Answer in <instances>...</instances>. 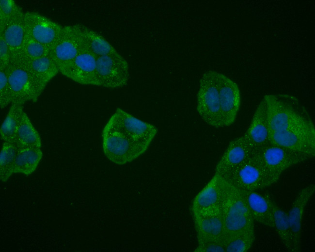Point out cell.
I'll use <instances>...</instances> for the list:
<instances>
[{"instance_id":"17","label":"cell","mask_w":315,"mask_h":252,"mask_svg":"<svg viewBox=\"0 0 315 252\" xmlns=\"http://www.w3.org/2000/svg\"><path fill=\"white\" fill-rule=\"evenodd\" d=\"M252 151L243 136L236 138L229 143L220 159L215 173L225 176L248 158Z\"/></svg>"},{"instance_id":"13","label":"cell","mask_w":315,"mask_h":252,"mask_svg":"<svg viewBox=\"0 0 315 252\" xmlns=\"http://www.w3.org/2000/svg\"><path fill=\"white\" fill-rule=\"evenodd\" d=\"M220 114L223 127L235 122L241 104V95L237 84L225 75L218 72Z\"/></svg>"},{"instance_id":"6","label":"cell","mask_w":315,"mask_h":252,"mask_svg":"<svg viewBox=\"0 0 315 252\" xmlns=\"http://www.w3.org/2000/svg\"><path fill=\"white\" fill-rule=\"evenodd\" d=\"M97 86L117 89L126 85L129 79V65L117 51L96 58Z\"/></svg>"},{"instance_id":"21","label":"cell","mask_w":315,"mask_h":252,"mask_svg":"<svg viewBox=\"0 0 315 252\" xmlns=\"http://www.w3.org/2000/svg\"><path fill=\"white\" fill-rule=\"evenodd\" d=\"M22 63L31 75L40 95L48 82L60 72L57 65L50 55Z\"/></svg>"},{"instance_id":"26","label":"cell","mask_w":315,"mask_h":252,"mask_svg":"<svg viewBox=\"0 0 315 252\" xmlns=\"http://www.w3.org/2000/svg\"><path fill=\"white\" fill-rule=\"evenodd\" d=\"M43 157L41 148L18 149L16 158L14 173L32 174L36 169Z\"/></svg>"},{"instance_id":"12","label":"cell","mask_w":315,"mask_h":252,"mask_svg":"<svg viewBox=\"0 0 315 252\" xmlns=\"http://www.w3.org/2000/svg\"><path fill=\"white\" fill-rule=\"evenodd\" d=\"M225 179L215 173L214 175L194 198L191 206L192 217L220 209Z\"/></svg>"},{"instance_id":"3","label":"cell","mask_w":315,"mask_h":252,"mask_svg":"<svg viewBox=\"0 0 315 252\" xmlns=\"http://www.w3.org/2000/svg\"><path fill=\"white\" fill-rule=\"evenodd\" d=\"M102 145L107 158L120 165L130 163L145 153L127 134L110 120L102 130Z\"/></svg>"},{"instance_id":"25","label":"cell","mask_w":315,"mask_h":252,"mask_svg":"<svg viewBox=\"0 0 315 252\" xmlns=\"http://www.w3.org/2000/svg\"><path fill=\"white\" fill-rule=\"evenodd\" d=\"M15 144L18 149L41 148L40 136L25 111L23 113L17 131Z\"/></svg>"},{"instance_id":"15","label":"cell","mask_w":315,"mask_h":252,"mask_svg":"<svg viewBox=\"0 0 315 252\" xmlns=\"http://www.w3.org/2000/svg\"><path fill=\"white\" fill-rule=\"evenodd\" d=\"M96 65V57L83 46L79 54L61 73L79 84L97 86Z\"/></svg>"},{"instance_id":"28","label":"cell","mask_w":315,"mask_h":252,"mask_svg":"<svg viewBox=\"0 0 315 252\" xmlns=\"http://www.w3.org/2000/svg\"><path fill=\"white\" fill-rule=\"evenodd\" d=\"M18 148L14 143L3 142L0 153V178L6 182L14 173Z\"/></svg>"},{"instance_id":"34","label":"cell","mask_w":315,"mask_h":252,"mask_svg":"<svg viewBox=\"0 0 315 252\" xmlns=\"http://www.w3.org/2000/svg\"><path fill=\"white\" fill-rule=\"evenodd\" d=\"M11 63V56L9 48L2 32H0V68H7Z\"/></svg>"},{"instance_id":"16","label":"cell","mask_w":315,"mask_h":252,"mask_svg":"<svg viewBox=\"0 0 315 252\" xmlns=\"http://www.w3.org/2000/svg\"><path fill=\"white\" fill-rule=\"evenodd\" d=\"M315 191V185L311 184L301 189L292 204L287 214L294 252L300 251L302 220L305 208Z\"/></svg>"},{"instance_id":"23","label":"cell","mask_w":315,"mask_h":252,"mask_svg":"<svg viewBox=\"0 0 315 252\" xmlns=\"http://www.w3.org/2000/svg\"><path fill=\"white\" fill-rule=\"evenodd\" d=\"M83 46L96 58L116 51V49L101 35L80 24H75Z\"/></svg>"},{"instance_id":"8","label":"cell","mask_w":315,"mask_h":252,"mask_svg":"<svg viewBox=\"0 0 315 252\" xmlns=\"http://www.w3.org/2000/svg\"><path fill=\"white\" fill-rule=\"evenodd\" d=\"M252 154L267 168L280 176L288 168L312 158L308 155L269 143Z\"/></svg>"},{"instance_id":"10","label":"cell","mask_w":315,"mask_h":252,"mask_svg":"<svg viewBox=\"0 0 315 252\" xmlns=\"http://www.w3.org/2000/svg\"><path fill=\"white\" fill-rule=\"evenodd\" d=\"M7 71L12 103L24 105L28 101L36 102L40 95L25 64L21 62L11 63Z\"/></svg>"},{"instance_id":"18","label":"cell","mask_w":315,"mask_h":252,"mask_svg":"<svg viewBox=\"0 0 315 252\" xmlns=\"http://www.w3.org/2000/svg\"><path fill=\"white\" fill-rule=\"evenodd\" d=\"M2 32L9 48L11 63L20 61L22 45L26 34L24 12L19 6L6 24Z\"/></svg>"},{"instance_id":"33","label":"cell","mask_w":315,"mask_h":252,"mask_svg":"<svg viewBox=\"0 0 315 252\" xmlns=\"http://www.w3.org/2000/svg\"><path fill=\"white\" fill-rule=\"evenodd\" d=\"M197 237V252H225L224 241L204 237Z\"/></svg>"},{"instance_id":"20","label":"cell","mask_w":315,"mask_h":252,"mask_svg":"<svg viewBox=\"0 0 315 252\" xmlns=\"http://www.w3.org/2000/svg\"><path fill=\"white\" fill-rule=\"evenodd\" d=\"M193 219L197 237L224 240L226 234L220 209Z\"/></svg>"},{"instance_id":"1","label":"cell","mask_w":315,"mask_h":252,"mask_svg":"<svg viewBox=\"0 0 315 252\" xmlns=\"http://www.w3.org/2000/svg\"><path fill=\"white\" fill-rule=\"evenodd\" d=\"M263 99L269 130L283 131L315 127L305 107L295 96L288 94H268Z\"/></svg>"},{"instance_id":"31","label":"cell","mask_w":315,"mask_h":252,"mask_svg":"<svg viewBox=\"0 0 315 252\" xmlns=\"http://www.w3.org/2000/svg\"><path fill=\"white\" fill-rule=\"evenodd\" d=\"M11 103L7 68H0V108L3 109Z\"/></svg>"},{"instance_id":"11","label":"cell","mask_w":315,"mask_h":252,"mask_svg":"<svg viewBox=\"0 0 315 252\" xmlns=\"http://www.w3.org/2000/svg\"><path fill=\"white\" fill-rule=\"evenodd\" d=\"M269 142L312 158L315 155V127L283 131L269 130Z\"/></svg>"},{"instance_id":"24","label":"cell","mask_w":315,"mask_h":252,"mask_svg":"<svg viewBox=\"0 0 315 252\" xmlns=\"http://www.w3.org/2000/svg\"><path fill=\"white\" fill-rule=\"evenodd\" d=\"M267 199L273 216L274 228L286 248L294 252L293 244L291 236L287 214L281 209L269 195H265Z\"/></svg>"},{"instance_id":"30","label":"cell","mask_w":315,"mask_h":252,"mask_svg":"<svg viewBox=\"0 0 315 252\" xmlns=\"http://www.w3.org/2000/svg\"><path fill=\"white\" fill-rule=\"evenodd\" d=\"M50 47L38 42L26 32L20 62L26 63L49 55Z\"/></svg>"},{"instance_id":"27","label":"cell","mask_w":315,"mask_h":252,"mask_svg":"<svg viewBox=\"0 0 315 252\" xmlns=\"http://www.w3.org/2000/svg\"><path fill=\"white\" fill-rule=\"evenodd\" d=\"M23 105L16 103L11 104L0 128V138L3 142L15 143L17 131L24 111Z\"/></svg>"},{"instance_id":"29","label":"cell","mask_w":315,"mask_h":252,"mask_svg":"<svg viewBox=\"0 0 315 252\" xmlns=\"http://www.w3.org/2000/svg\"><path fill=\"white\" fill-rule=\"evenodd\" d=\"M255 239L254 229L238 233L225 237L226 252H246L252 248Z\"/></svg>"},{"instance_id":"2","label":"cell","mask_w":315,"mask_h":252,"mask_svg":"<svg viewBox=\"0 0 315 252\" xmlns=\"http://www.w3.org/2000/svg\"><path fill=\"white\" fill-rule=\"evenodd\" d=\"M225 180L220 210L226 237L254 229V220L242 193L239 189Z\"/></svg>"},{"instance_id":"22","label":"cell","mask_w":315,"mask_h":252,"mask_svg":"<svg viewBox=\"0 0 315 252\" xmlns=\"http://www.w3.org/2000/svg\"><path fill=\"white\" fill-rule=\"evenodd\" d=\"M240 190L244 197L254 221L274 228L272 211L265 195L253 190Z\"/></svg>"},{"instance_id":"19","label":"cell","mask_w":315,"mask_h":252,"mask_svg":"<svg viewBox=\"0 0 315 252\" xmlns=\"http://www.w3.org/2000/svg\"><path fill=\"white\" fill-rule=\"evenodd\" d=\"M243 136L251 146L253 151L269 143L267 110L263 99L258 105L250 125Z\"/></svg>"},{"instance_id":"9","label":"cell","mask_w":315,"mask_h":252,"mask_svg":"<svg viewBox=\"0 0 315 252\" xmlns=\"http://www.w3.org/2000/svg\"><path fill=\"white\" fill-rule=\"evenodd\" d=\"M83 46L75 24L63 26V29L50 48L49 55L61 73L76 58Z\"/></svg>"},{"instance_id":"4","label":"cell","mask_w":315,"mask_h":252,"mask_svg":"<svg viewBox=\"0 0 315 252\" xmlns=\"http://www.w3.org/2000/svg\"><path fill=\"white\" fill-rule=\"evenodd\" d=\"M280 177L267 168L252 154L244 162L223 177L240 190L255 191L275 183Z\"/></svg>"},{"instance_id":"5","label":"cell","mask_w":315,"mask_h":252,"mask_svg":"<svg viewBox=\"0 0 315 252\" xmlns=\"http://www.w3.org/2000/svg\"><path fill=\"white\" fill-rule=\"evenodd\" d=\"M217 74V71H208L200 79L197 94L196 110L206 124L220 128L223 126Z\"/></svg>"},{"instance_id":"7","label":"cell","mask_w":315,"mask_h":252,"mask_svg":"<svg viewBox=\"0 0 315 252\" xmlns=\"http://www.w3.org/2000/svg\"><path fill=\"white\" fill-rule=\"evenodd\" d=\"M109 120L127 134L144 152L158 132L153 124L142 121L119 108Z\"/></svg>"},{"instance_id":"14","label":"cell","mask_w":315,"mask_h":252,"mask_svg":"<svg viewBox=\"0 0 315 252\" xmlns=\"http://www.w3.org/2000/svg\"><path fill=\"white\" fill-rule=\"evenodd\" d=\"M26 32L33 39L49 47L60 34L63 26L34 12H24Z\"/></svg>"},{"instance_id":"32","label":"cell","mask_w":315,"mask_h":252,"mask_svg":"<svg viewBox=\"0 0 315 252\" xmlns=\"http://www.w3.org/2000/svg\"><path fill=\"white\" fill-rule=\"evenodd\" d=\"M19 7V6L13 0H0V31L4 30Z\"/></svg>"}]
</instances>
